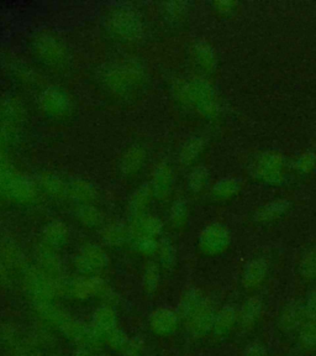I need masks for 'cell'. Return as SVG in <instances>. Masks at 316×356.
Listing matches in <instances>:
<instances>
[{
  "mask_svg": "<svg viewBox=\"0 0 316 356\" xmlns=\"http://www.w3.org/2000/svg\"><path fill=\"white\" fill-rule=\"evenodd\" d=\"M0 349L6 356H44V351L30 339L28 330L17 323L6 322L0 325Z\"/></svg>",
  "mask_w": 316,
  "mask_h": 356,
  "instance_id": "1",
  "label": "cell"
},
{
  "mask_svg": "<svg viewBox=\"0 0 316 356\" xmlns=\"http://www.w3.org/2000/svg\"><path fill=\"white\" fill-rule=\"evenodd\" d=\"M89 332H90V344L94 346L97 350H99L101 346L106 345V341L111 334L117 328H120L119 324V314L117 307L110 305H100L97 307L90 319H89Z\"/></svg>",
  "mask_w": 316,
  "mask_h": 356,
  "instance_id": "2",
  "label": "cell"
},
{
  "mask_svg": "<svg viewBox=\"0 0 316 356\" xmlns=\"http://www.w3.org/2000/svg\"><path fill=\"white\" fill-rule=\"evenodd\" d=\"M217 311L210 300L204 298L199 306L195 307L188 317L184 318L182 322L185 324V328L192 337L201 338L213 332Z\"/></svg>",
  "mask_w": 316,
  "mask_h": 356,
  "instance_id": "3",
  "label": "cell"
},
{
  "mask_svg": "<svg viewBox=\"0 0 316 356\" xmlns=\"http://www.w3.org/2000/svg\"><path fill=\"white\" fill-rule=\"evenodd\" d=\"M69 295L73 300H79V302H87V300L98 298L103 300V303L106 305L114 307L117 305V297L114 296L106 284L95 278L79 280L77 282H74L69 287Z\"/></svg>",
  "mask_w": 316,
  "mask_h": 356,
  "instance_id": "4",
  "label": "cell"
},
{
  "mask_svg": "<svg viewBox=\"0 0 316 356\" xmlns=\"http://www.w3.org/2000/svg\"><path fill=\"white\" fill-rule=\"evenodd\" d=\"M181 317L177 309L169 306H158L152 309L147 317V327L151 333L166 338L177 332L181 325Z\"/></svg>",
  "mask_w": 316,
  "mask_h": 356,
  "instance_id": "5",
  "label": "cell"
},
{
  "mask_svg": "<svg viewBox=\"0 0 316 356\" xmlns=\"http://www.w3.org/2000/svg\"><path fill=\"white\" fill-rule=\"evenodd\" d=\"M25 289L28 298L33 300L35 305L56 302V300L60 298L65 292V289H62L61 286L39 276L30 278L25 286Z\"/></svg>",
  "mask_w": 316,
  "mask_h": 356,
  "instance_id": "6",
  "label": "cell"
},
{
  "mask_svg": "<svg viewBox=\"0 0 316 356\" xmlns=\"http://www.w3.org/2000/svg\"><path fill=\"white\" fill-rule=\"evenodd\" d=\"M239 322V312L233 306H224L217 311L213 332L217 337H226Z\"/></svg>",
  "mask_w": 316,
  "mask_h": 356,
  "instance_id": "7",
  "label": "cell"
},
{
  "mask_svg": "<svg viewBox=\"0 0 316 356\" xmlns=\"http://www.w3.org/2000/svg\"><path fill=\"white\" fill-rule=\"evenodd\" d=\"M263 312V305L261 300L257 297H252L250 300H246L244 306L241 307L239 311V324L242 329L253 328L256 323L260 321Z\"/></svg>",
  "mask_w": 316,
  "mask_h": 356,
  "instance_id": "8",
  "label": "cell"
},
{
  "mask_svg": "<svg viewBox=\"0 0 316 356\" xmlns=\"http://www.w3.org/2000/svg\"><path fill=\"white\" fill-rule=\"evenodd\" d=\"M306 309V308H304ZM300 345L306 351L316 350V316L304 312V316L299 324Z\"/></svg>",
  "mask_w": 316,
  "mask_h": 356,
  "instance_id": "9",
  "label": "cell"
},
{
  "mask_svg": "<svg viewBox=\"0 0 316 356\" xmlns=\"http://www.w3.org/2000/svg\"><path fill=\"white\" fill-rule=\"evenodd\" d=\"M304 312H306L304 307H300L298 305H289V306L284 307L283 312L279 318L281 328L285 332L299 328Z\"/></svg>",
  "mask_w": 316,
  "mask_h": 356,
  "instance_id": "10",
  "label": "cell"
},
{
  "mask_svg": "<svg viewBox=\"0 0 316 356\" xmlns=\"http://www.w3.org/2000/svg\"><path fill=\"white\" fill-rule=\"evenodd\" d=\"M130 335H128L124 329L117 328L114 333L111 334L110 337L106 339V345L109 350L114 351L117 354H122V350L125 349V346L128 344Z\"/></svg>",
  "mask_w": 316,
  "mask_h": 356,
  "instance_id": "11",
  "label": "cell"
},
{
  "mask_svg": "<svg viewBox=\"0 0 316 356\" xmlns=\"http://www.w3.org/2000/svg\"><path fill=\"white\" fill-rule=\"evenodd\" d=\"M265 276V268L260 264H255L247 270V273L244 276V286L249 289L257 287L261 284L262 280Z\"/></svg>",
  "mask_w": 316,
  "mask_h": 356,
  "instance_id": "12",
  "label": "cell"
},
{
  "mask_svg": "<svg viewBox=\"0 0 316 356\" xmlns=\"http://www.w3.org/2000/svg\"><path fill=\"white\" fill-rule=\"evenodd\" d=\"M144 340L139 337H130L128 344L125 346V349L122 350V356H144Z\"/></svg>",
  "mask_w": 316,
  "mask_h": 356,
  "instance_id": "13",
  "label": "cell"
},
{
  "mask_svg": "<svg viewBox=\"0 0 316 356\" xmlns=\"http://www.w3.org/2000/svg\"><path fill=\"white\" fill-rule=\"evenodd\" d=\"M144 289L147 293L155 295L156 291L158 289V275L156 271H149L146 273L144 280Z\"/></svg>",
  "mask_w": 316,
  "mask_h": 356,
  "instance_id": "14",
  "label": "cell"
},
{
  "mask_svg": "<svg viewBox=\"0 0 316 356\" xmlns=\"http://www.w3.org/2000/svg\"><path fill=\"white\" fill-rule=\"evenodd\" d=\"M101 264H103V262H101L100 256L98 255V254H93V252L88 254V256L82 259V261H81L83 271H92V270H95V268H98Z\"/></svg>",
  "mask_w": 316,
  "mask_h": 356,
  "instance_id": "15",
  "label": "cell"
},
{
  "mask_svg": "<svg viewBox=\"0 0 316 356\" xmlns=\"http://www.w3.org/2000/svg\"><path fill=\"white\" fill-rule=\"evenodd\" d=\"M206 245L208 249H210V250H217L219 248H222L224 243H225V235L222 233H213L210 235H208L206 236Z\"/></svg>",
  "mask_w": 316,
  "mask_h": 356,
  "instance_id": "16",
  "label": "cell"
},
{
  "mask_svg": "<svg viewBox=\"0 0 316 356\" xmlns=\"http://www.w3.org/2000/svg\"><path fill=\"white\" fill-rule=\"evenodd\" d=\"M244 356H268V353H267L265 345L260 344V343H252L249 346H246Z\"/></svg>",
  "mask_w": 316,
  "mask_h": 356,
  "instance_id": "17",
  "label": "cell"
},
{
  "mask_svg": "<svg viewBox=\"0 0 316 356\" xmlns=\"http://www.w3.org/2000/svg\"><path fill=\"white\" fill-rule=\"evenodd\" d=\"M72 356H97V349L92 345H78L74 348Z\"/></svg>",
  "mask_w": 316,
  "mask_h": 356,
  "instance_id": "18",
  "label": "cell"
},
{
  "mask_svg": "<svg viewBox=\"0 0 316 356\" xmlns=\"http://www.w3.org/2000/svg\"><path fill=\"white\" fill-rule=\"evenodd\" d=\"M304 308H306V311L308 312L309 314L316 316V291L311 292L310 295H309Z\"/></svg>",
  "mask_w": 316,
  "mask_h": 356,
  "instance_id": "19",
  "label": "cell"
},
{
  "mask_svg": "<svg viewBox=\"0 0 316 356\" xmlns=\"http://www.w3.org/2000/svg\"><path fill=\"white\" fill-rule=\"evenodd\" d=\"M306 276H309V277L316 276V257H314V256L306 262Z\"/></svg>",
  "mask_w": 316,
  "mask_h": 356,
  "instance_id": "20",
  "label": "cell"
},
{
  "mask_svg": "<svg viewBox=\"0 0 316 356\" xmlns=\"http://www.w3.org/2000/svg\"><path fill=\"white\" fill-rule=\"evenodd\" d=\"M47 356H61V355H58V354H51V355H47Z\"/></svg>",
  "mask_w": 316,
  "mask_h": 356,
  "instance_id": "21",
  "label": "cell"
},
{
  "mask_svg": "<svg viewBox=\"0 0 316 356\" xmlns=\"http://www.w3.org/2000/svg\"><path fill=\"white\" fill-rule=\"evenodd\" d=\"M103 356H113V355H103Z\"/></svg>",
  "mask_w": 316,
  "mask_h": 356,
  "instance_id": "22",
  "label": "cell"
},
{
  "mask_svg": "<svg viewBox=\"0 0 316 356\" xmlns=\"http://www.w3.org/2000/svg\"><path fill=\"white\" fill-rule=\"evenodd\" d=\"M316 356V355H315Z\"/></svg>",
  "mask_w": 316,
  "mask_h": 356,
  "instance_id": "23",
  "label": "cell"
}]
</instances>
